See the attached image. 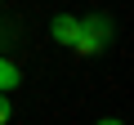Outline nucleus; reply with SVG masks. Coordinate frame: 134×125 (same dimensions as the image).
I'll return each mask as SVG.
<instances>
[{
	"label": "nucleus",
	"instance_id": "1",
	"mask_svg": "<svg viewBox=\"0 0 134 125\" xmlns=\"http://www.w3.org/2000/svg\"><path fill=\"white\" fill-rule=\"evenodd\" d=\"M107 45H112V18H107V14H90V18H81L76 54H103Z\"/></svg>",
	"mask_w": 134,
	"mask_h": 125
},
{
	"label": "nucleus",
	"instance_id": "2",
	"mask_svg": "<svg viewBox=\"0 0 134 125\" xmlns=\"http://www.w3.org/2000/svg\"><path fill=\"white\" fill-rule=\"evenodd\" d=\"M49 36H54V45L76 49V40H81V18H76V14H54V22H49Z\"/></svg>",
	"mask_w": 134,
	"mask_h": 125
},
{
	"label": "nucleus",
	"instance_id": "3",
	"mask_svg": "<svg viewBox=\"0 0 134 125\" xmlns=\"http://www.w3.org/2000/svg\"><path fill=\"white\" fill-rule=\"evenodd\" d=\"M18 81H23V72L14 67V62H9L5 54H0V94H9V89H14Z\"/></svg>",
	"mask_w": 134,
	"mask_h": 125
},
{
	"label": "nucleus",
	"instance_id": "4",
	"mask_svg": "<svg viewBox=\"0 0 134 125\" xmlns=\"http://www.w3.org/2000/svg\"><path fill=\"white\" fill-rule=\"evenodd\" d=\"M9 116H14V103H9V94H0V125H9Z\"/></svg>",
	"mask_w": 134,
	"mask_h": 125
},
{
	"label": "nucleus",
	"instance_id": "5",
	"mask_svg": "<svg viewBox=\"0 0 134 125\" xmlns=\"http://www.w3.org/2000/svg\"><path fill=\"white\" fill-rule=\"evenodd\" d=\"M94 125H125V121H116V116H103V121H94Z\"/></svg>",
	"mask_w": 134,
	"mask_h": 125
}]
</instances>
